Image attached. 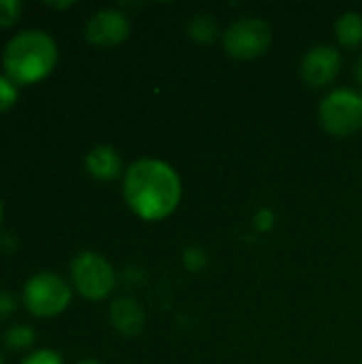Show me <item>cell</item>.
<instances>
[{
	"mask_svg": "<svg viewBox=\"0 0 362 364\" xmlns=\"http://www.w3.org/2000/svg\"><path fill=\"white\" fill-rule=\"evenodd\" d=\"M124 200L145 222H160L175 213L181 200L177 171L156 158H141L124 173Z\"/></svg>",
	"mask_w": 362,
	"mask_h": 364,
	"instance_id": "6da1fadb",
	"label": "cell"
},
{
	"mask_svg": "<svg viewBox=\"0 0 362 364\" xmlns=\"http://www.w3.org/2000/svg\"><path fill=\"white\" fill-rule=\"evenodd\" d=\"M58 64V45L45 30H23L15 34L2 51L4 75L19 85H34L51 75Z\"/></svg>",
	"mask_w": 362,
	"mask_h": 364,
	"instance_id": "7a4b0ae2",
	"label": "cell"
},
{
	"mask_svg": "<svg viewBox=\"0 0 362 364\" xmlns=\"http://www.w3.org/2000/svg\"><path fill=\"white\" fill-rule=\"evenodd\" d=\"M70 301L73 288L51 271L32 275L21 290V303L34 318H55L68 309Z\"/></svg>",
	"mask_w": 362,
	"mask_h": 364,
	"instance_id": "3957f363",
	"label": "cell"
},
{
	"mask_svg": "<svg viewBox=\"0 0 362 364\" xmlns=\"http://www.w3.org/2000/svg\"><path fill=\"white\" fill-rule=\"evenodd\" d=\"M318 119L322 130L337 139H346L361 132L362 92L348 87L329 92L318 107Z\"/></svg>",
	"mask_w": 362,
	"mask_h": 364,
	"instance_id": "277c9868",
	"label": "cell"
},
{
	"mask_svg": "<svg viewBox=\"0 0 362 364\" xmlns=\"http://www.w3.org/2000/svg\"><path fill=\"white\" fill-rule=\"evenodd\" d=\"M70 284L87 301H102L115 290V271L98 252H79L70 262Z\"/></svg>",
	"mask_w": 362,
	"mask_h": 364,
	"instance_id": "5b68a950",
	"label": "cell"
},
{
	"mask_svg": "<svg viewBox=\"0 0 362 364\" xmlns=\"http://www.w3.org/2000/svg\"><path fill=\"white\" fill-rule=\"evenodd\" d=\"M271 28L260 17H241L233 21L222 34L224 51L235 60L260 58L271 47Z\"/></svg>",
	"mask_w": 362,
	"mask_h": 364,
	"instance_id": "8992f818",
	"label": "cell"
},
{
	"mask_svg": "<svg viewBox=\"0 0 362 364\" xmlns=\"http://www.w3.org/2000/svg\"><path fill=\"white\" fill-rule=\"evenodd\" d=\"M130 19L117 9H100L85 23V41L94 47L109 49L130 36Z\"/></svg>",
	"mask_w": 362,
	"mask_h": 364,
	"instance_id": "52a82bcc",
	"label": "cell"
},
{
	"mask_svg": "<svg viewBox=\"0 0 362 364\" xmlns=\"http://www.w3.org/2000/svg\"><path fill=\"white\" fill-rule=\"evenodd\" d=\"M341 70V53L331 45L312 47L301 60V77L307 85L320 90L331 85Z\"/></svg>",
	"mask_w": 362,
	"mask_h": 364,
	"instance_id": "ba28073f",
	"label": "cell"
},
{
	"mask_svg": "<svg viewBox=\"0 0 362 364\" xmlns=\"http://www.w3.org/2000/svg\"><path fill=\"white\" fill-rule=\"evenodd\" d=\"M109 320H111V326L119 335L134 337L145 326V311L139 301H134L130 296H119L109 307Z\"/></svg>",
	"mask_w": 362,
	"mask_h": 364,
	"instance_id": "9c48e42d",
	"label": "cell"
},
{
	"mask_svg": "<svg viewBox=\"0 0 362 364\" xmlns=\"http://www.w3.org/2000/svg\"><path fill=\"white\" fill-rule=\"evenodd\" d=\"M85 171L96 181H113L124 171L122 156L111 145H96L85 154Z\"/></svg>",
	"mask_w": 362,
	"mask_h": 364,
	"instance_id": "30bf717a",
	"label": "cell"
},
{
	"mask_svg": "<svg viewBox=\"0 0 362 364\" xmlns=\"http://www.w3.org/2000/svg\"><path fill=\"white\" fill-rule=\"evenodd\" d=\"M337 43L346 49H356L362 45V15L356 11H348L339 15L335 23Z\"/></svg>",
	"mask_w": 362,
	"mask_h": 364,
	"instance_id": "8fae6325",
	"label": "cell"
},
{
	"mask_svg": "<svg viewBox=\"0 0 362 364\" xmlns=\"http://www.w3.org/2000/svg\"><path fill=\"white\" fill-rule=\"evenodd\" d=\"M220 30H218V21L213 15L207 13H198L188 21V36L201 45H209L218 38Z\"/></svg>",
	"mask_w": 362,
	"mask_h": 364,
	"instance_id": "7c38bea8",
	"label": "cell"
},
{
	"mask_svg": "<svg viewBox=\"0 0 362 364\" xmlns=\"http://www.w3.org/2000/svg\"><path fill=\"white\" fill-rule=\"evenodd\" d=\"M34 341H36V333H34V328H30V326L15 324V326H9V328L4 331V346H6L9 350L21 352V350L32 348Z\"/></svg>",
	"mask_w": 362,
	"mask_h": 364,
	"instance_id": "4fadbf2b",
	"label": "cell"
},
{
	"mask_svg": "<svg viewBox=\"0 0 362 364\" xmlns=\"http://www.w3.org/2000/svg\"><path fill=\"white\" fill-rule=\"evenodd\" d=\"M23 13V2L19 0H0V28H11L19 21Z\"/></svg>",
	"mask_w": 362,
	"mask_h": 364,
	"instance_id": "5bb4252c",
	"label": "cell"
},
{
	"mask_svg": "<svg viewBox=\"0 0 362 364\" xmlns=\"http://www.w3.org/2000/svg\"><path fill=\"white\" fill-rule=\"evenodd\" d=\"M17 98H19V87L6 75H0V113L11 111Z\"/></svg>",
	"mask_w": 362,
	"mask_h": 364,
	"instance_id": "9a60e30c",
	"label": "cell"
},
{
	"mask_svg": "<svg viewBox=\"0 0 362 364\" xmlns=\"http://www.w3.org/2000/svg\"><path fill=\"white\" fill-rule=\"evenodd\" d=\"M207 264V254L201 247H190L183 252V267L190 273H198Z\"/></svg>",
	"mask_w": 362,
	"mask_h": 364,
	"instance_id": "2e32d148",
	"label": "cell"
},
{
	"mask_svg": "<svg viewBox=\"0 0 362 364\" xmlns=\"http://www.w3.org/2000/svg\"><path fill=\"white\" fill-rule=\"evenodd\" d=\"M21 364H64L62 356L55 350H36L32 354H28Z\"/></svg>",
	"mask_w": 362,
	"mask_h": 364,
	"instance_id": "e0dca14e",
	"label": "cell"
},
{
	"mask_svg": "<svg viewBox=\"0 0 362 364\" xmlns=\"http://www.w3.org/2000/svg\"><path fill=\"white\" fill-rule=\"evenodd\" d=\"M17 309V299L6 292V290H0V320H6L11 314H15Z\"/></svg>",
	"mask_w": 362,
	"mask_h": 364,
	"instance_id": "ac0fdd59",
	"label": "cell"
},
{
	"mask_svg": "<svg viewBox=\"0 0 362 364\" xmlns=\"http://www.w3.org/2000/svg\"><path fill=\"white\" fill-rule=\"evenodd\" d=\"M273 222H275V215L269 209H260L258 211V215H256V228L258 230H271Z\"/></svg>",
	"mask_w": 362,
	"mask_h": 364,
	"instance_id": "d6986e66",
	"label": "cell"
},
{
	"mask_svg": "<svg viewBox=\"0 0 362 364\" xmlns=\"http://www.w3.org/2000/svg\"><path fill=\"white\" fill-rule=\"evenodd\" d=\"M45 6H49V9H58V11H64V9L75 6V2H73V0H68V2H45Z\"/></svg>",
	"mask_w": 362,
	"mask_h": 364,
	"instance_id": "ffe728a7",
	"label": "cell"
},
{
	"mask_svg": "<svg viewBox=\"0 0 362 364\" xmlns=\"http://www.w3.org/2000/svg\"><path fill=\"white\" fill-rule=\"evenodd\" d=\"M354 79H356L358 87L362 90V55L356 60V64H354Z\"/></svg>",
	"mask_w": 362,
	"mask_h": 364,
	"instance_id": "44dd1931",
	"label": "cell"
},
{
	"mask_svg": "<svg viewBox=\"0 0 362 364\" xmlns=\"http://www.w3.org/2000/svg\"><path fill=\"white\" fill-rule=\"evenodd\" d=\"M2 220H4V207H2V200H0V226H2Z\"/></svg>",
	"mask_w": 362,
	"mask_h": 364,
	"instance_id": "7402d4cb",
	"label": "cell"
},
{
	"mask_svg": "<svg viewBox=\"0 0 362 364\" xmlns=\"http://www.w3.org/2000/svg\"><path fill=\"white\" fill-rule=\"evenodd\" d=\"M77 364H100V363H96V360H92V358H85V360H81V363H77Z\"/></svg>",
	"mask_w": 362,
	"mask_h": 364,
	"instance_id": "603a6c76",
	"label": "cell"
},
{
	"mask_svg": "<svg viewBox=\"0 0 362 364\" xmlns=\"http://www.w3.org/2000/svg\"><path fill=\"white\" fill-rule=\"evenodd\" d=\"M0 364H4V363H2V356H0Z\"/></svg>",
	"mask_w": 362,
	"mask_h": 364,
	"instance_id": "cb8c5ba5",
	"label": "cell"
},
{
	"mask_svg": "<svg viewBox=\"0 0 362 364\" xmlns=\"http://www.w3.org/2000/svg\"><path fill=\"white\" fill-rule=\"evenodd\" d=\"M361 364H362V363H361Z\"/></svg>",
	"mask_w": 362,
	"mask_h": 364,
	"instance_id": "d4e9b609",
	"label": "cell"
}]
</instances>
